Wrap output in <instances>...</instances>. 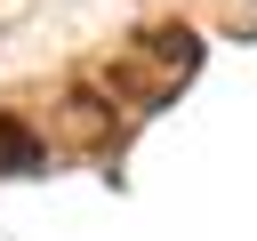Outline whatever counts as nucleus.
Listing matches in <instances>:
<instances>
[{
  "instance_id": "obj_2",
  "label": "nucleus",
  "mask_w": 257,
  "mask_h": 241,
  "mask_svg": "<svg viewBox=\"0 0 257 241\" xmlns=\"http://www.w3.org/2000/svg\"><path fill=\"white\" fill-rule=\"evenodd\" d=\"M153 48H161V56H169V64H177V72H185V64H193V32H153Z\"/></svg>"
},
{
  "instance_id": "obj_1",
  "label": "nucleus",
  "mask_w": 257,
  "mask_h": 241,
  "mask_svg": "<svg viewBox=\"0 0 257 241\" xmlns=\"http://www.w3.org/2000/svg\"><path fill=\"white\" fill-rule=\"evenodd\" d=\"M0 169H8V177H24V169H40V137H32L24 120H0Z\"/></svg>"
}]
</instances>
